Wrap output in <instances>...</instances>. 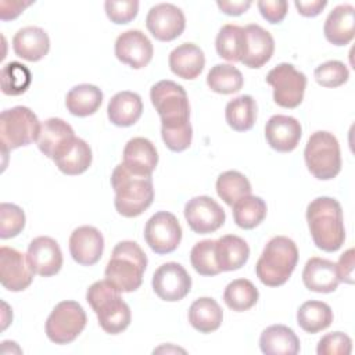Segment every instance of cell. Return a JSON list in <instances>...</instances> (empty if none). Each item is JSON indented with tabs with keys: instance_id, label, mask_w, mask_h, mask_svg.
I'll return each mask as SVG.
<instances>
[{
	"instance_id": "10",
	"label": "cell",
	"mask_w": 355,
	"mask_h": 355,
	"mask_svg": "<svg viewBox=\"0 0 355 355\" xmlns=\"http://www.w3.org/2000/svg\"><path fill=\"white\" fill-rule=\"evenodd\" d=\"M266 82L273 87V100L283 108H295L304 100L306 87L305 73L295 69L293 64L282 62L270 69Z\"/></svg>"
},
{
	"instance_id": "4",
	"label": "cell",
	"mask_w": 355,
	"mask_h": 355,
	"mask_svg": "<svg viewBox=\"0 0 355 355\" xmlns=\"http://www.w3.org/2000/svg\"><path fill=\"white\" fill-rule=\"evenodd\" d=\"M147 268V255L132 240L119 241L105 266V279L121 293L136 291L143 283Z\"/></svg>"
},
{
	"instance_id": "33",
	"label": "cell",
	"mask_w": 355,
	"mask_h": 355,
	"mask_svg": "<svg viewBox=\"0 0 355 355\" xmlns=\"http://www.w3.org/2000/svg\"><path fill=\"white\" fill-rule=\"evenodd\" d=\"M257 101L250 94H241L226 104L225 118L236 132L250 130L257 121Z\"/></svg>"
},
{
	"instance_id": "27",
	"label": "cell",
	"mask_w": 355,
	"mask_h": 355,
	"mask_svg": "<svg viewBox=\"0 0 355 355\" xmlns=\"http://www.w3.org/2000/svg\"><path fill=\"white\" fill-rule=\"evenodd\" d=\"M143 114L141 97L129 90L119 92L111 97L107 107V115L111 123L119 128L135 125Z\"/></svg>"
},
{
	"instance_id": "37",
	"label": "cell",
	"mask_w": 355,
	"mask_h": 355,
	"mask_svg": "<svg viewBox=\"0 0 355 355\" xmlns=\"http://www.w3.org/2000/svg\"><path fill=\"white\" fill-rule=\"evenodd\" d=\"M244 83L241 72L230 64H216L207 75L208 87L219 94L237 93Z\"/></svg>"
},
{
	"instance_id": "43",
	"label": "cell",
	"mask_w": 355,
	"mask_h": 355,
	"mask_svg": "<svg viewBox=\"0 0 355 355\" xmlns=\"http://www.w3.org/2000/svg\"><path fill=\"white\" fill-rule=\"evenodd\" d=\"M315 80L323 87H338L349 78L347 65L338 60H330L315 69Z\"/></svg>"
},
{
	"instance_id": "9",
	"label": "cell",
	"mask_w": 355,
	"mask_h": 355,
	"mask_svg": "<svg viewBox=\"0 0 355 355\" xmlns=\"http://www.w3.org/2000/svg\"><path fill=\"white\" fill-rule=\"evenodd\" d=\"M86 322V312L79 302L61 301L46 320V336L55 344H69L83 331Z\"/></svg>"
},
{
	"instance_id": "42",
	"label": "cell",
	"mask_w": 355,
	"mask_h": 355,
	"mask_svg": "<svg viewBox=\"0 0 355 355\" xmlns=\"http://www.w3.org/2000/svg\"><path fill=\"white\" fill-rule=\"evenodd\" d=\"M25 227V214L15 204H0V237L11 239L18 236Z\"/></svg>"
},
{
	"instance_id": "44",
	"label": "cell",
	"mask_w": 355,
	"mask_h": 355,
	"mask_svg": "<svg viewBox=\"0 0 355 355\" xmlns=\"http://www.w3.org/2000/svg\"><path fill=\"white\" fill-rule=\"evenodd\" d=\"M352 351V341L349 336L343 331H333L324 334L319 343L318 355H349Z\"/></svg>"
},
{
	"instance_id": "21",
	"label": "cell",
	"mask_w": 355,
	"mask_h": 355,
	"mask_svg": "<svg viewBox=\"0 0 355 355\" xmlns=\"http://www.w3.org/2000/svg\"><path fill=\"white\" fill-rule=\"evenodd\" d=\"M55 166L65 175H80L92 165V148L80 137L73 136L65 141L51 158Z\"/></svg>"
},
{
	"instance_id": "8",
	"label": "cell",
	"mask_w": 355,
	"mask_h": 355,
	"mask_svg": "<svg viewBox=\"0 0 355 355\" xmlns=\"http://www.w3.org/2000/svg\"><path fill=\"white\" fill-rule=\"evenodd\" d=\"M40 122L36 114L24 105L4 110L0 115V143L3 154L37 140Z\"/></svg>"
},
{
	"instance_id": "11",
	"label": "cell",
	"mask_w": 355,
	"mask_h": 355,
	"mask_svg": "<svg viewBox=\"0 0 355 355\" xmlns=\"http://www.w3.org/2000/svg\"><path fill=\"white\" fill-rule=\"evenodd\" d=\"M144 240L158 255L173 252L182 240V226L168 211L155 212L144 226Z\"/></svg>"
},
{
	"instance_id": "32",
	"label": "cell",
	"mask_w": 355,
	"mask_h": 355,
	"mask_svg": "<svg viewBox=\"0 0 355 355\" xmlns=\"http://www.w3.org/2000/svg\"><path fill=\"white\" fill-rule=\"evenodd\" d=\"M75 136L73 129L61 118H49L40 125L37 137L39 150L49 158H53L55 151L69 139Z\"/></svg>"
},
{
	"instance_id": "18",
	"label": "cell",
	"mask_w": 355,
	"mask_h": 355,
	"mask_svg": "<svg viewBox=\"0 0 355 355\" xmlns=\"http://www.w3.org/2000/svg\"><path fill=\"white\" fill-rule=\"evenodd\" d=\"M28 262L33 273L50 277L60 272L62 266V252L58 243L49 236L35 237L26 251Z\"/></svg>"
},
{
	"instance_id": "38",
	"label": "cell",
	"mask_w": 355,
	"mask_h": 355,
	"mask_svg": "<svg viewBox=\"0 0 355 355\" xmlns=\"http://www.w3.org/2000/svg\"><path fill=\"white\" fill-rule=\"evenodd\" d=\"M216 193L227 205L233 207L240 198L251 194V183L241 172L226 171L216 179Z\"/></svg>"
},
{
	"instance_id": "26",
	"label": "cell",
	"mask_w": 355,
	"mask_h": 355,
	"mask_svg": "<svg viewBox=\"0 0 355 355\" xmlns=\"http://www.w3.org/2000/svg\"><path fill=\"white\" fill-rule=\"evenodd\" d=\"M171 71L182 79H196L204 69V51L194 43H182L169 54Z\"/></svg>"
},
{
	"instance_id": "17",
	"label": "cell",
	"mask_w": 355,
	"mask_h": 355,
	"mask_svg": "<svg viewBox=\"0 0 355 355\" xmlns=\"http://www.w3.org/2000/svg\"><path fill=\"white\" fill-rule=\"evenodd\" d=\"M273 51L275 40L266 29L257 24L244 26L241 64L248 68H261L272 58Z\"/></svg>"
},
{
	"instance_id": "47",
	"label": "cell",
	"mask_w": 355,
	"mask_h": 355,
	"mask_svg": "<svg viewBox=\"0 0 355 355\" xmlns=\"http://www.w3.org/2000/svg\"><path fill=\"white\" fill-rule=\"evenodd\" d=\"M338 282L352 284L354 283V248H348L336 263Z\"/></svg>"
},
{
	"instance_id": "12",
	"label": "cell",
	"mask_w": 355,
	"mask_h": 355,
	"mask_svg": "<svg viewBox=\"0 0 355 355\" xmlns=\"http://www.w3.org/2000/svg\"><path fill=\"white\" fill-rule=\"evenodd\" d=\"M183 212L189 227L198 234L216 232L226 219L223 208L208 196L193 197L186 202Z\"/></svg>"
},
{
	"instance_id": "36",
	"label": "cell",
	"mask_w": 355,
	"mask_h": 355,
	"mask_svg": "<svg viewBox=\"0 0 355 355\" xmlns=\"http://www.w3.org/2000/svg\"><path fill=\"white\" fill-rule=\"evenodd\" d=\"M233 219L241 229L257 227L266 216V202L258 196H245L233 207Z\"/></svg>"
},
{
	"instance_id": "16",
	"label": "cell",
	"mask_w": 355,
	"mask_h": 355,
	"mask_svg": "<svg viewBox=\"0 0 355 355\" xmlns=\"http://www.w3.org/2000/svg\"><path fill=\"white\" fill-rule=\"evenodd\" d=\"M153 43L139 29H129L122 32L115 40L116 58L133 69L147 67L153 58Z\"/></svg>"
},
{
	"instance_id": "1",
	"label": "cell",
	"mask_w": 355,
	"mask_h": 355,
	"mask_svg": "<svg viewBox=\"0 0 355 355\" xmlns=\"http://www.w3.org/2000/svg\"><path fill=\"white\" fill-rule=\"evenodd\" d=\"M151 103L161 118V136L165 146L175 153L190 147L193 129L190 125V104L182 85L165 79L153 85Z\"/></svg>"
},
{
	"instance_id": "49",
	"label": "cell",
	"mask_w": 355,
	"mask_h": 355,
	"mask_svg": "<svg viewBox=\"0 0 355 355\" xmlns=\"http://www.w3.org/2000/svg\"><path fill=\"white\" fill-rule=\"evenodd\" d=\"M295 8L298 12L304 17H316L322 12V10L327 6L326 0H312V1H302V0H295L294 1Z\"/></svg>"
},
{
	"instance_id": "19",
	"label": "cell",
	"mask_w": 355,
	"mask_h": 355,
	"mask_svg": "<svg viewBox=\"0 0 355 355\" xmlns=\"http://www.w3.org/2000/svg\"><path fill=\"white\" fill-rule=\"evenodd\" d=\"M104 251V237L94 226H79L69 237V252L75 262L83 266L97 263Z\"/></svg>"
},
{
	"instance_id": "24",
	"label": "cell",
	"mask_w": 355,
	"mask_h": 355,
	"mask_svg": "<svg viewBox=\"0 0 355 355\" xmlns=\"http://www.w3.org/2000/svg\"><path fill=\"white\" fill-rule=\"evenodd\" d=\"M302 282L311 291L333 293L340 283L336 263L326 258H309L302 270Z\"/></svg>"
},
{
	"instance_id": "34",
	"label": "cell",
	"mask_w": 355,
	"mask_h": 355,
	"mask_svg": "<svg viewBox=\"0 0 355 355\" xmlns=\"http://www.w3.org/2000/svg\"><path fill=\"white\" fill-rule=\"evenodd\" d=\"M333 322L331 308L322 301H306L297 311L298 326L311 334L327 329Z\"/></svg>"
},
{
	"instance_id": "45",
	"label": "cell",
	"mask_w": 355,
	"mask_h": 355,
	"mask_svg": "<svg viewBox=\"0 0 355 355\" xmlns=\"http://www.w3.org/2000/svg\"><path fill=\"white\" fill-rule=\"evenodd\" d=\"M105 14L111 19V22L122 25V24H129L133 21L137 15L139 11V1L136 0H107L104 3Z\"/></svg>"
},
{
	"instance_id": "48",
	"label": "cell",
	"mask_w": 355,
	"mask_h": 355,
	"mask_svg": "<svg viewBox=\"0 0 355 355\" xmlns=\"http://www.w3.org/2000/svg\"><path fill=\"white\" fill-rule=\"evenodd\" d=\"M32 1H18V0H1L0 1V18L3 21H10L17 18L28 6H31Z\"/></svg>"
},
{
	"instance_id": "29",
	"label": "cell",
	"mask_w": 355,
	"mask_h": 355,
	"mask_svg": "<svg viewBox=\"0 0 355 355\" xmlns=\"http://www.w3.org/2000/svg\"><path fill=\"white\" fill-rule=\"evenodd\" d=\"M215 241L216 262L220 272L237 270L248 261L250 247L244 239L236 234H226Z\"/></svg>"
},
{
	"instance_id": "5",
	"label": "cell",
	"mask_w": 355,
	"mask_h": 355,
	"mask_svg": "<svg viewBox=\"0 0 355 355\" xmlns=\"http://www.w3.org/2000/svg\"><path fill=\"white\" fill-rule=\"evenodd\" d=\"M86 301L96 312L98 324L105 333L119 334L130 324L129 305L121 298V291L107 279L94 282L87 288Z\"/></svg>"
},
{
	"instance_id": "28",
	"label": "cell",
	"mask_w": 355,
	"mask_h": 355,
	"mask_svg": "<svg viewBox=\"0 0 355 355\" xmlns=\"http://www.w3.org/2000/svg\"><path fill=\"white\" fill-rule=\"evenodd\" d=\"M259 347L266 355H295L300 352V338L288 326L272 324L261 333Z\"/></svg>"
},
{
	"instance_id": "41",
	"label": "cell",
	"mask_w": 355,
	"mask_h": 355,
	"mask_svg": "<svg viewBox=\"0 0 355 355\" xmlns=\"http://www.w3.org/2000/svg\"><path fill=\"white\" fill-rule=\"evenodd\" d=\"M215 240H201L190 251V262L201 276H215L220 273L215 254Z\"/></svg>"
},
{
	"instance_id": "14",
	"label": "cell",
	"mask_w": 355,
	"mask_h": 355,
	"mask_svg": "<svg viewBox=\"0 0 355 355\" xmlns=\"http://www.w3.org/2000/svg\"><path fill=\"white\" fill-rule=\"evenodd\" d=\"M146 26L157 40L171 42L183 33L186 18L178 6L159 3L150 8L146 17Z\"/></svg>"
},
{
	"instance_id": "3",
	"label": "cell",
	"mask_w": 355,
	"mask_h": 355,
	"mask_svg": "<svg viewBox=\"0 0 355 355\" xmlns=\"http://www.w3.org/2000/svg\"><path fill=\"white\" fill-rule=\"evenodd\" d=\"M111 186L115 191V209L125 218L139 216L153 204L154 187L151 176L136 175L123 164L116 165L112 171Z\"/></svg>"
},
{
	"instance_id": "25",
	"label": "cell",
	"mask_w": 355,
	"mask_h": 355,
	"mask_svg": "<svg viewBox=\"0 0 355 355\" xmlns=\"http://www.w3.org/2000/svg\"><path fill=\"white\" fill-rule=\"evenodd\" d=\"M12 49L19 58L36 62L47 55L50 39L44 29L39 26H25L14 35Z\"/></svg>"
},
{
	"instance_id": "15",
	"label": "cell",
	"mask_w": 355,
	"mask_h": 355,
	"mask_svg": "<svg viewBox=\"0 0 355 355\" xmlns=\"http://www.w3.org/2000/svg\"><path fill=\"white\" fill-rule=\"evenodd\" d=\"M33 270L28 258L15 248H0V282L8 291H22L31 286Z\"/></svg>"
},
{
	"instance_id": "2",
	"label": "cell",
	"mask_w": 355,
	"mask_h": 355,
	"mask_svg": "<svg viewBox=\"0 0 355 355\" xmlns=\"http://www.w3.org/2000/svg\"><path fill=\"white\" fill-rule=\"evenodd\" d=\"M306 222L315 245L326 252L341 248L345 227L340 202L331 197H318L306 207Z\"/></svg>"
},
{
	"instance_id": "40",
	"label": "cell",
	"mask_w": 355,
	"mask_h": 355,
	"mask_svg": "<svg viewBox=\"0 0 355 355\" xmlns=\"http://www.w3.org/2000/svg\"><path fill=\"white\" fill-rule=\"evenodd\" d=\"M1 90L7 96H19L26 92L32 82L31 71L26 65L11 61L1 68Z\"/></svg>"
},
{
	"instance_id": "50",
	"label": "cell",
	"mask_w": 355,
	"mask_h": 355,
	"mask_svg": "<svg viewBox=\"0 0 355 355\" xmlns=\"http://www.w3.org/2000/svg\"><path fill=\"white\" fill-rule=\"evenodd\" d=\"M251 1H226V0H219L216 1V6L218 8L226 14V15H233V17H237V15H241L243 12H245L250 7H251Z\"/></svg>"
},
{
	"instance_id": "13",
	"label": "cell",
	"mask_w": 355,
	"mask_h": 355,
	"mask_svg": "<svg viewBox=\"0 0 355 355\" xmlns=\"http://www.w3.org/2000/svg\"><path fill=\"white\" fill-rule=\"evenodd\" d=\"M153 290L164 301L183 300L191 290V277L178 262H166L158 266L153 275Z\"/></svg>"
},
{
	"instance_id": "39",
	"label": "cell",
	"mask_w": 355,
	"mask_h": 355,
	"mask_svg": "<svg viewBox=\"0 0 355 355\" xmlns=\"http://www.w3.org/2000/svg\"><path fill=\"white\" fill-rule=\"evenodd\" d=\"M244 28L233 24H226L219 29L215 40L216 53L220 58L232 62L241 60Z\"/></svg>"
},
{
	"instance_id": "20",
	"label": "cell",
	"mask_w": 355,
	"mask_h": 355,
	"mask_svg": "<svg viewBox=\"0 0 355 355\" xmlns=\"http://www.w3.org/2000/svg\"><path fill=\"white\" fill-rule=\"evenodd\" d=\"M301 135V123L290 115H273L265 125L266 141L279 153L293 151L298 146Z\"/></svg>"
},
{
	"instance_id": "22",
	"label": "cell",
	"mask_w": 355,
	"mask_h": 355,
	"mask_svg": "<svg viewBox=\"0 0 355 355\" xmlns=\"http://www.w3.org/2000/svg\"><path fill=\"white\" fill-rule=\"evenodd\" d=\"M122 164L136 175L151 176L158 164L157 148L146 137H133L123 148Z\"/></svg>"
},
{
	"instance_id": "6",
	"label": "cell",
	"mask_w": 355,
	"mask_h": 355,
	"mask_svg": "<svg viewBox=\"0 0 355 355\" xmlns=\"http://www.w3.org/2000/svg\"><path fill=\"white\" fill-rule=\"evenodd\" d=\"M298 262V248L286 236H275L265 245L257 265V277L268 287L284 284Z\"/></svg>"
},
{
	"instance_id": "31",
	"label": "cell",
	"mask_w": 355,
	"mask_h": 355,
	"mask_svg": "<svg viewBox=\"0 0 355 355\" xmlns=\"http://www.w3.org/2000/svg\"><path fill=\"white\" fill-rule=\"evenodd\" d=\"M103 103V92L90 83H80L73 86L65 97L67 110L75 116L93 115Z\"/></svg>"
},
{
	"instance_id": "35",
	"label": "cell",
	"mask_w": 355,
	"mask_h": 355,
	"mask_svg": "<svg viewBox=\"0 0 355 355\" xmlns=\"http://www.w3.org/2000/svg\"><path fill=\"white\" fill-rule=\"evenodd\" d=\"M258 288L248 279H236L230 282L223 293L225 304L236 312L248 311L258 302Z\"/></svg>"
},
{
	"instance_id": "30",
	"label": "cell",
	"mask_w": 355,
	"mask_h": 355,
	"mask_svg": "<svg viewBox=\"0 0 355 355\" xmlns=\"http://www.w3.org/2000/svg\"><path fill=\"white\" fill-rule=\"evenodd\" d=\"M222 320V308L211 297L197 298L189 308V322L200 333L207 334L218 330Z\"/></svg>"
},
{
	"instance_id": "7",
	"label": "cell",
	"mask_w": 355,
	"mask_h": 355,
	"mask_svg": "<svg viewBox=\"0 0 355 355\" xmlns=\"http://www.w3.org/2000/svg\"><path fill=\"white\" fill-rule=\"evenodd\" d=\"M308 171L319 180H330L341 171V151L336 136L326 130L312 133L304 150Z\"/></svg>"
},
{
	"instance_id": "23",
	"label": "cell",
	"mask_w": 355,
	"mask_h": 355,
	"mask_svg": "<svg viewBox=\"0 0 355 355\" xmlns=\"http://www.w3.org/2000/svg\"><path fill=\"white\" fill-rule=\"evenodd\" d=\"M323 33L334 46L348 44L355 33V8L351 4L334 7L324 21Z\"/></svg>"
},
{
	"instance_id": "46",
	"label": "cell",
	"mask_w": 355,
	"mask_h": 355,
	"mask_svg": "<svg viewBox=\"0 0 355 355\" xmlns=\"http://www.w3.org/2000/svg\"><path fill=\"white\" fill-rule=\"evenodd\" d=\"M257 6L261 15L269 24H280L288 10V3L286 0H259Z\"/></svg>"
}]
</instances>
